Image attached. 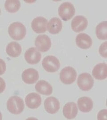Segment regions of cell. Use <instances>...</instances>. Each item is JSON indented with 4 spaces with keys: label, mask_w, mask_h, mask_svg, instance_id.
I'll return each instance as SVG.
<instances>
[{
    "label": "cell",
    "mask_w": 107,
    "mask_h": 120,
    "mask_svg": "<svg viewBox=\"0 0 107 120\" xmlns=\"http://www.w3.org/2000/svg\"><path fill=\"white\" fill-rule=\"evenodd\" d=\"M8 33L10 37L13 40H21L26 36V27L21 22H13L9 26Z\"/></svg>",
    "instance_id": "6da1fadb"
},
{
    "label": "cell",
    "mask_w": 107,
    "mask_h": 120,
    "mask_svg": "<svg viewBox=\"0 0 107 120\" xmlns=\"http://www.w3.org/2000/svg\"><path fill=\"white\" fill-rule=\"evenodd\" d=\"M25 104L23 100L20 97L14 96L9 99L7 102V108L12 114H19L23 111Z\"/></svg>",
    "instance_id": "7a4b0ae2"
},
{
    "label": "cell",
    "mask_w": 107,
    "mask_h": 120,
    "mask_svg": "<svg viewBox=\"0 0 107 120\" xmlns=\"http://www.w3.org/2000/svg\"><path fill=\"white\" fill-rule=\"evenodd\" d=\"M77 85L81 90L88 91L93 86L94 79L90 74L87 73L80 74L77 79Z\"/></svg>",
    "instance_id": "3957f363"
},
{
    "label": "cell",
    "mask_w": 107,
    "mask_h": 120,
    "mask_svg": "<svg viewBox=\"0 0 107 120\" xmlns=\"http://www.w3.org/2000/svg\"><path fill=\"white\" fill-rule=\"evenodd\" d=\"M77 73L73 67L67 66L63 69L60 73V79L65 85H71L76 80Z\"/></svg>",
    "instance_id": "277c9868"
},
{
    "label": "cell",
    "mask_w": 107,
    "mask_h": 120,
    "mask_svg": "<svg viewBox=\"0 0 107 120\" xmlns=\"http://www.w3.org/2000/svg\"><path fill=\"white\" fill-rule=\"evenodd\" d=\"M42 65L44 69L48 72L55 73L57 71L60 67L59 59L54 56H47L43 60Z\"/></svg>",
    "instance_id": "5b68a950"
},
{
    "label": "cell",
    "mask_w": 107,
    "mask_h": 120,
    "mask_svg": "<svg viewBox=\"0 0 107 120\" xmlns=\"http://www.w3.org/2000/svg\"><path fill=\"white\" fill-rule=\"evenodd\" d=\"M58 12L62 19L64 21H67L73 17L75 10L73 4L70 2H66L60 5Z\"/></svg>",
    "instance_id": "8992f818"
},
{
    "label": "cell",
    "mask_w": 107,
    "mask_h": 120,
    "mask_svg": "<svg viewBox=\"0 0 107 120\" xmlns=\"http://www.w3.org/2000/svg\"><path fill=\"white\" fill-rule=\"evenodd\" d=\"M35 45L37 49L40 51H47L50 49L52 46L51 39L46 35H39L35 40Z\"/></svg>",
    "instance_id": "52a82bcc"
},
{
    "label": "cell",
    "mask_w": 107,
    "mask_h": 120,
    "mask_svg": "<svg viewBox=\"0 0 107 120\" xmlns=\"http://www.w3.org/2000/svg\"><path fill=\"white\" fill-rule=\"evenodd\" d=\"M47 19L44 17H36L31 23L32 28L37 34L44 33L47 30Z\"/></svg>",
    "instance_id": "ba28073f"
},
{
    "label": "cell",
    "mask_w": 107,
    "mask_h": 120,
    "mask_svg": "<svg viewBox=\"0 0 107 120\" xmlns=\"http://www.w3.org/2000/svg\"><path fill=\"white\" fill-rule=\"evenodd\" d=\"M88 25V21L87 18L83 16H77L75 17L71 23L72 30L79 33L85 30Z\"/></svg>",
    "instance_id": "9c48e42d"
},
{
    "label": "cell",
    "mask_w": 107,
    "mask_h": 120,
    "mask_svg": "<svg viewBox=\"0 0 107 120\" xmlns=\"http://www.w3.org/2000/svg\"><path fill=\"white\" fill-rule=\"evenodd\" d=\"M42 55L41 53L34 47L30 48L27 49L25 54L26 61L31 64L38 63L41 59Z\"/></svg>",
    "instance_id": "30bf717a"
},
{
    "label": "cell",
    "mask_w": 107,
    "mask_h": 120,
    "mask_svg": "<svg viewBox=\"0 0 107 120\" xmlns=\"http://www.w3.org/2000/svg\"><path fill=\"white\" fill-rule=\"evenodd\" d=\"M60 105L59 101L53 97L48 98L44 101L45 110L49 113H55L59 109Z\"/></svg>",
    "instance_id": "8fae6325"
},
{
    "label": "cell",
    "mask_w": 107,
    "mask_h": 120,
    "mask_svg": "<svg viewBox=\"0 0 107 120\" xmlns=\"http://www.w3.org/2000/svg\"><path fill=\"white\" fill-rule=\"evenodd\" d=\"M39 78L38 72L32 68L27 69L22 74V79L23 82L27 84H33Z\"/></svg>",
    "instance_id": "7c38bea8"
},
{
    "label": "cell",
    "mask_w": 107,
    "mask_h": 120,
    "mask_svg": "<svg viewBox=\"0 0 107 120\" xmlns=\"http://www.w3.org/2000/svg\"><path fill=\"white\" fill-rule=\"evenodd\" d=\"M26 105L31 109H35L39 108L42 103V98L39 95L32 93L27 95L26 97Z\"/></svg>",
    "instance_id": "4fadbf2b"
},
{
    "label": "cell",
    "mask_w": 107,
    "mask_h": 120,
    "mask_svg": "<svg viewBox=\"0 0 107 120\" xmlns=\"http://www.w3.org/2000/svg\"><path fill=\"white\" fill-rule=\"evenodd\" d=\"M75 42L79 47L85 49H89L92 44V39L88 35L84 33L77 35Z\"/></svg>",
    "instance_id": "5bb4252c"
},
{
    "label": "cell",
    "mask_w": 107,
    "mask_h": 120,
    "mask_svg": "<svg viewBox=\"0 0 107 120\" xmlns=\"http://www.w3.org/2000/svg\"><path fill=\"white\" fill-rule=\"evenodd\" d=\"M92 75L96 79L102 80L107 77V66L105 63H99L96 65L93 69Z\"/></svg>",
    "instance_id": "9a60e30c"
},
{
    "label": "cell",
    "mask_w": 107,
    "mask_h": 120,
    "mask_svg": "<svg viewBox=\"0 0 107 120\" xmlns=\"http://www.w3.org/2000/svg\"><path fill=\"white\" fill-rule=\"evenodd\" d=\"M63 114L68 119L75 118L78 112L76 104L74 102H69L65 104L63 108Z\"/></svg>",
    "instance_id": "2e32d148"
},
{
    "label": "cell",
    "mask_w": 107,
    "mask_h": 120,
    "mask_svg": "<svg viewBox=\"0 0 107 120\" xmlns=\"http://www.w3.org/2000/svg\"><path fill=\"white\" fill-rule=\"evenodd\" d=\"M77 104L80 111L88 112L91 111L93 106V103L91 99L86 97H83L78 99Z\"/></svg>",
    "instance_id": "e0dca14e"
},
{
    "label": "cell",
    "mask_w": 107,
    "mask_h": 120,
    "mask_svg": "<svg viewBox=\"0 0 107 120\" xmlns=\"http://www.w3.org/2000/svg\"><path fill=\"white\" fill-rule=\"evenodd\" d=\"M62 22L59 18L53 17L49 22L47 28L49 32L52 34L59 33L62 29Z\"/></svg>",
    "instance_id": "ac0fdd59"
},
{
    "label": "cell",
    "mask_w": 107,
    "mask_h": 120,
    "mask_svg": "<svg viewBox=\"0 0 107 120\" xmlns=\"http://www.w3.org/2000/svg\"><path fill=\"white\" fill-rule=\"evenodd\" d=\"M35 88L37 92L42 94L49 96L52 94L53 92L52 86L44 80H40L38 82Z\"/></svg>",
    "instance_id": "d6986e66"
},
{
    "label": "cell",
    "mask_w": 107,
    "mask_h": 120,
    "mask_svg": "<svg viewBox=\"0 0 107 120\" xmlns=\"http://www.w3.org/2000/svg\"><path fill=\"white\" fill-rule=\"evenodd\" d=\"M22 51L20 44L16 42H11L9 43L6 48V52L9 56L16 57L19 56Z\"/></svg>",
    "instance_id": "ffe728a7"
},
{
    "label": "cell",
    "mask_w": 107,
    "mask_h": 120,
    "mask_svg": "<svg viewBox=\"0 0 107 120\" xmlns=\"http://www.w3.org/2000/svg\"><path fill=\"white\" fill-rule=\"evenodd\" d=\"M96 35L98 38L102 40L107 39V22L104 21L100 23L96 27Z\"/></svg>",
    "instance_id": "44dd1931"
},
{
    "label": "cell",
    "mask_w": 107,
    "mask_h": 120,
    "mask_svg": "<svg viewBox=\"0 0 107 120\" xmlns=\"http://www.w3.org/2000/svg\"><path fill=\"white\" fill-rule=\"evenodd\" d=\"M4 7L9 13H16L21 7V3L19 0H6Z\"/></svg>",
    "instance_id": "7402d4cb"
},
{
    "label": "cell",
    "mask_w": 107,
    "mask_h": 120,
    "mask_svg": "<svg viewBox=\"0 0 107 120\" xmlns=\"http://www.w3.org/2000/svg\"><path fill=\"white\" fill-rule=\"evenodd\" d=\"M107 41L102 43L99 48V53L100 55L105 58L107 57Z\"/></svg>",
    "instance_id": "603a6c76"
},
{
    "label": "cell",
    "mask_w": 107,
    "mask_h": 120,
    "mask_svg": "<svg viewBox=\"0 0 107 120\" xmlns=\"http://www.w3.org/2000/svg\"><path fill=\"white\" fill-rule=\"evenodd\" d=\"M6 64L4 60L0 59V75L4 73L6 70Z\"/></svg>",
    "instance_id": "cb8c5ba5"
},
{
    "label": "cell",
    "mask_w": 107,
    "mask_h": 120,
    "mask_svg": "<svg viewBox=\"0 0 107 120\" xmlns=\"http://www.w3.org/2000/svg\"><path fill=\"white\" fill-rule=\"evenodd\" d=\"M6 87V84L3 79L0 77V94L4 92Z\"/></svg>",
    "instance_id": "d4e9b609"
},
{
    "label": "cell",
    "mask_w": 107,
    "mask_h": 120,
    "mask_svg": "<svg viewBox=\"0 0 107 120\" xmlns=\"http://www.w3.org/2000/svg\"><path fill=\"white\" fill-rule=\"evenodd\" d=\"M2 114L1 112H0V120H2Z\"/></svg>",
    "instance_id": "484cf974"
},
{
    "label": "cell",
    "mask_w": 107,
    "mask_h": 120,
    "mask_svg": "<svg viewBox=\"0 0 107 120\" xmlns=\"http://www.w3.org/2000/svg\"><path fill=\"white\" fill-rule=\"evenodd\" d=\"M0 13H1V11H0Z\"/></svg>",
    "instance_id": "4316f807"
}]
</instances>
